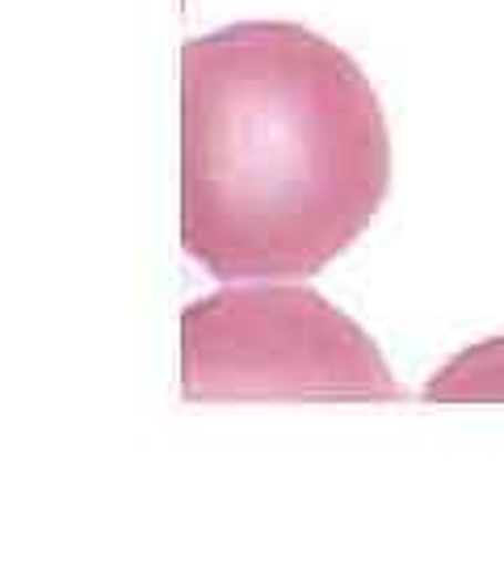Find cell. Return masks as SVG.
<instances>
[{
    "instance_id": "obj_1",
    "label": "cell",
    "mask_w": 504,
    "mask_h": 567,
    "mask_svg": "<svg viewBox=\"0 0 504 567\" xmlns=\"http://www.w3.org/2000/svg\"><path fill=\"white\" fill-rule=\"evenodd\" d=\"M383 105L362 68L290 21L182 51V244L223 282L307 278L379 215Z\"/></svg>"
},
{
    "instance_id": "obj_2",
    "label": "cell",
    "mask_w": 504,
    "mask_h": 567,
    "mask_svg": "<svg viewBox=\"0 0 504 567\" xmlns=\"http://www.w3.org/2000/svg\"><path fill=\"white\" fill-rule=\"evenodd\" d=\"M185 400H403L379 344L302 286H232L182 316Z\"/></svg>"
},
{
    "instance_id": "obj_3",
    "label": "cell",
    "mask_w": 504,
    "mask_h": 567,
    "mask_svg": "<svg viewBox=\"0 0 504 567\" xmlns=\"http://www.w3.org/2000/svg\"><path fill=\"white\" fill-rule=\"evenodd\" d=\"M429 404H504V337L463 349L424 386Z\"/></svg>"
}]
</instances>
